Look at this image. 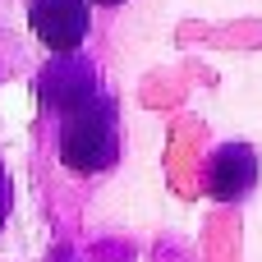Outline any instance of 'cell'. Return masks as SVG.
I'll return each instance as SVG.
<instances>
[{
  "label": "cell",
  "instance_id": "obj_2",
  "mask_svg": "<svg viewBox=\"0 0 262 262\" xmlns=\"http://www.w3.org/2000/svg\"><path fill=\"white\" fill-rule=\"evenodd\" d=\"M92 97H97V69H92V60H83L78 51L55 55V60L41 69V78H37V101H41V111L69 115V111H78V106L92 101Z\"/></svg>",
  "mask_w": 262,
  "mask_h": 262
},
{
  "label": "cell",
  "instance_id": "obj_3",
  "mask_svg": "<svg viewBox=\"0 0 262 262\" xmlns=\"http://www.w3.org/2000/svg\"><path fill=\"white\" fill-rule=\"evenodd\" d=\"M28 23L46 51L69 55L88 37V0H28Z\"/></svg>",
  "mask_w": 262,
  "mask_h": 262
},
{
  "label": "cell",
  "instance_id": "obj_6",
  "mask_svg": "<svg viewBox=\"0 0 262 262\" xmlns=\"http://www.w3.org/2000/svg\"><path fill=\"white\" fill-rule=\"evenodd\" d=\"M97 5H120V0H97Z\"/></svg>",
  "mask_w": 262,
  "mask_h": 262
},
{
  "label": "cell",
  "instance_id": "obj_1",
  "mask_svg": "<svg viewBox=\"0 0 262 262\" xmlns=\"http://www.w3.org/2000/svg\"><path fill=\"white\" fill-rule=\"evenodd\" d=\"M120 157V124H115V101L111 97H92L78 111L64 115L60 124V161L78 175H97L111 170Z\"/></svg>",
  "mask_w": 262,
  "mask_h": 262
},
{
  "label": "cell",
  "instance_id": "obj_4",
  "mask_svg": "<svg viewBox=\"0 0 262 262\" xmlns=\"http://www.w3.org/2000/svg\"><path fill=\"white\" fill-rule=\"evenodd\" d=\"M253 180H258V152H253V147H244V143L216 147V157H212V166H207V193H212L216 203L244 198V193L253 189Z\"/></svg>",
  "mask_w": 262,
  "mask_h": 262
},
{
  "label": "cell",
  "instance_id": "obj_5",
  "mask_svg": "<svg viewBox=\"0 0 262 262\" xmlns=\"http://www.w3.org/2000/svg\"><path fill=\"white\" fill-rule=\"evenodd\" d=\"M5 216H9V180L0 170V226H5Z\"/></svg>",
  "mask_w": 262,
  "mask_h": 262
}]
</instances>
